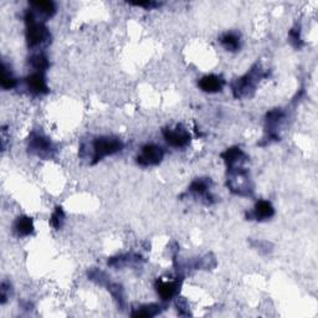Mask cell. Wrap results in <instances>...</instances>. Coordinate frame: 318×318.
I'll return each mask as SVG.
<instances>
[{
  "instance_id": "6da1fadb",
  "label": "cell",
  "mask_w": 318,
  "mask_h": 318,
  "mask_svg": "<svg viewBox=\"0 0 318 318\" xmlns=\"http://www.w3.org/2000/svg\"><path fill=\"white\" fill-rule=\"evenodd\" d=\"M25 21H27V40L29 46L35 47L45 44L50 40V33L47 28L41 22L36 21L35 15L33 11H27L25 14Z\"/></svg>"
},
{
  "instance_id": "7a4b0ae2",
  "label": "cell",
  "mask_w": 318,
  "mask_h": 318,
  "mask_svg": "<svg viewBox=\"0 0 318 318\" xmlns=\"http://www.w3.org/2000/svg\"><path fill=\"white\" fill-rule=\"evenodd\" d=\"M122 150V143L116 138H110V137H101L96 139L93 143V162H99L103 157L112 156Z\"/></svg>"
},
{
  "instance_id": "3957f363",
  "label": "cell",
  "mask_w": 318,
  "mask_h": 318,
  "mask_svg": "<svg viewBox=\"0 0 318 318\" xmlns=\"http://www.w3.org/2000/svg\"><path fill=\"white\" fill-rule=\"evenodd\" d=\"M163 153L162 148L158 147L156 144H147L142 148L140 151L138 158H137V162L140 165H144V167H148V165H156L158 163L162 162Z\"/></svg>"
},
{
  "instance_id": "277c9868",
  "label": "cell",
  "mask_w": 318,
  "mask_h": 318,
  "mask_svg": "<svg viewBox=\"0 0 318 318\" xmlns=\"http://www.w3.org/2000/svg\"><path fill=\"white\" fill-rule=\"evenodd\" d=\"M260 79V71L257 72L256 70H251L250 74L245 75L242 79L237 80L234 84V93L235 96H242V94L249 93V91L253 90L256 84V80Z\"/></svg>"
},
{
  "instance_id": "5b68a950",
  "label": "cell",
  "mask_w": 318,
  "mask_h": 318,
  "mask_svg": "<svg viewBox=\"0 0 318 318\" xmlns=\"http://www.w3.org/2000/svg\"><path fill=\"white\" fill-rule=\"evenodd\" d=\"M163 134H164L165 140L173 147H184L190 139V134L180 127H177L176 130L168 128V130H164Z\"/></svg>"
},
{
  "instance_id": "8992f818",
  "label": "cell",
  "mask_w": 318,
  "mask_h": 318,
  "mask_svg": "<svg viewBox=\"0 0 318 318\" xmlns=\"http://www.w3.org/2000/svg\"><path fill=\"white\" fill-rule=\"evenodd\" d=\"M223 158L228 164L229 170H237V169H242L241 164L245 162V154L240 148H230L223 154Z\"/></svg>"
},
{
  "instance_id": "52a82bcc",
  "label": "cell",
  "mask_w": 318,
  "mask_h": 318,
  "mask_svg": "<svg viewBox=\"0 0 318 318\" xmlns=\"http://www.w3.org/2000/svg\"><path fill=\"white\" fill-rule=\"evenodd\" d=\"M27 85H28L29 90L35 94L47 93V91H48L44 72H40V71H38V72H34L33 75H30L28 77Z\"/></svg>"
},
{
  "instance_id": "ba28073f",
  "label": "cell",
  "mask_w": 318,
  "mask_h": 318,
  "mask_svg": "<svg viewBox=\"0 0 318 318\" xmlns=\"http://www.w3.org/2000/svg\"><path fill=\"white\" fill-rule=\"evenodd\" d=\"M223 86H224V80L216 75H206L199 81V87L208 93L219 92L223 90Z\"/></svg>"
},
{
  "instance_id": "9c48e42d",
  "label": "cell",
  "mask_w": 318,
  "mask_h": 318,
  "mask_svg": "<svg viewBox=\"0 0 318 318\" xmlns=\"http://www.w3.org/2000/svg\"><path fill=\"white\" fill-rule=\"evenodd\" d=\"M156 288L159 296L163 300L168 301L173 299L177 295L179 288V282L178 281H157Z\"/></svg>"
},
{
  "instance_id": "30bf717a",
  "label": "cell",
  "mask_w": 318,
  "mask_h": 318,
  "mask_svg": "<svg viewBox=\"0 0 318 318\" xmlns=\"http://www.w3.org/2000/svg\"><path fill=\"white\" fill-rule=\"evenodd\" d=\"M274 214L275 209L271 203L266 202V200H260V202H257L256 205H255L253 215L255 219L257 220H266L274 216Z\"/></svg>"
},
{
  "instance_id": "8fae6325",
  "label": "cell",
  "mask_w": 318,
  "mask_h": 318,
  "mask_svg": "<svg viewBox=\"0 0 318 318\" xmlns=\"http://www.w3.org/2000/svg\"><path fill=\"white\" fill-rule=\"evenodd\" d=\"M14 231L18 236H28L34 231V224L31 217L20 216L14 224Z\"/></svg>"
},
{
  "instance_id": "7c38bea8",
  "label": "cell",
  "mask_w": 318,
  "mask_h": 318,
  "mask_svg": "<svg viewBox=\"0 0 318 318\" xmlns=\"http://www.w3.org/2000/svg\"><path fill=\"white\" fill-rule=\"evenodd\" d=\"M220 41H222L223 46L229 51H236L240 46L239 36L234 33L224 34V35L222 36V39H220Z\"/></svg>"
},
{
  "instance_id": "4fadbf2b",
  "label": "cell",
  "mask_w": 318,
  "mask_h": 318,
  "mask_svg": "<svg viewBox=\"0 0 318 318\" xmlns=\"http://www.w3.org/2000/svg\"><path fill=\"white\" fill-rule=\"evenodd\" d=\"M31 5L35 8V10H38L47 16L54 15L56 11V7L53 2H33Z\"/></svg>"
},
{
  "instance_id": "5bb4252c",
  "label": "cell",
  "mask_w": 318,
  "mask_h": 318,
  "mask_svg": "<svg viewBox=\"0 0 318 318\" xmlns=\"http://www.w3.org/2000/svg\"><path fill=\"white\" fill-rule=\"evenodd\" d=\"M3 70H2V79H0V82H2V87L5 88V90H10L13 88L14 86L16 85V80L15 77L11 75V72L5 67V65L3 64Z\"/></svg>"
},
{
  "instance_id": "9a60e30c",
  "label": "cell",
  "mask_w": 318,
  "mask_h": 318,
  "mask_svg": "<svg viewBox=\"0 0 318 318\" xmlns=\"http://www.w3.org/2000/svg\"><path fill=\"white\" fill-rule=\"evenodd\" d=\"M31 148L35 152H38V153H40V152L41 153L42 152H48L51 150V143L44 137L36 136L35 138L31 140Z\"/></svg>"
},
{
  "instance_id": "2e32d148",
  "label": "cell",
  "mask_w": 318,
  "mask_h": 318,
  "mask_svg": "<svg viewBox=\"0 0 318 318\" xmlns=\"http://www.w3.org/2000/svg\"><path fill=\"white\" fill-rule=\"evenodd\" d=\"M30 64L33 65L34 68L40 71V72H44L45 68H47L48 61L45 55H42V54H36V55L31 56Z\"/></svg>"
},
{
  "instance_id": "e0dca14e",
  "label": "cell",
  "mask_w": 318,
  "mask_h": 318,
  "mask_svg": "<svg viewBox=\"0 0 318 318\" xmlns=\"http://www.w3.org/2000/svg\"><path fill=\"white\" fill-rule=\"evenodd\" d=\"M158 313V306H145L138 311L133 312V317H153Z\"/></svg>"
},
{
  "instance_id": "ac0fdd59",
  "label": "cell",
  "mask_w": 318,
  "mask_h": 318,
  "mask_svg": "<svg viewBox=\"0 0 318 318\" xmlns=\"http://www.w3.org/2000/svg\"><path fill=\"white\" fill-rule=\"evenodd\" d=\"M208 188H209L208 180H205V179L194 180L190 185V190L197 194H204L205 191L208 190Z\"/></svg>"
},
{
  "instance_id": "d6986e66",
  "label": "cell",
  "mask_w": 318,
  "mask_h": 318,
  "mask_svg": "<svg viewBox=\"0 0 318 318\" xmlns=\"http://www.w3.org/2000/svg\"><path fill=\"white\" fill-rule=\"evenodd\" d=\"M62 220H64V213H62L61 208H57L55 213L51 216V225H53L54 228H60Z\"/></svg>"
},
{
  "instance_id": "ffe728a7",
  "label": "cell",
  "mask_w": 318,
  "mask_h": 318,
  "mask_svg": "<svg viewBox=\"0 0 318 318\" xmlns=\"http://www.w3.org/2000/svg\"><path fill=\"white\" fill-rule=\"evenodd\" d=\"M290 38H291V41L295 44V46H300V42H301L300 31L297 30V29H292L290 33Z\"/></svg>"
},
{
  "instance_id": "44dd1931",
  "label": "cell",
  "mask_w": 318,
  "mask_h": 318,
  "mask_svg": "<svg viewBox=\"0 0 318 318\" xmlns=\"http://www.w3.org/2000/svg\"><path fill=\"white\" fill-rule=\"evenodd\" d=\"M133 5H137V7H145V8L157 7L156 3H153V2H147V3H133Z\"/></svg>"
}]
</instances>
